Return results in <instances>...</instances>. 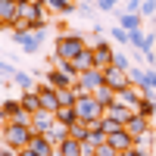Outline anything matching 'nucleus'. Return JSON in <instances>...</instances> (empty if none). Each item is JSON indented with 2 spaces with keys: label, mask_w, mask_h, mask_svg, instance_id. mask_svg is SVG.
<instances>
[{
  "label": "nucleus",
  "mask_w": 156,
  "mask_h": 156,
  "mask_svg": "<svg viewBox=\"0 0 156 156\" xmlns=\"http://www.w3.org/2000/svg\"><path fill=\"white\" fill-rule=\"evenodd\" d=\"M150 128H153V119H147V115H140V112H134L131 119L125 122V131L131 137H140L144 131H150Z\"/></svg>",
  "instance_id": "nucleus-13"
},
{
  "label": "nucleus",
  "mask_w": 156,
  "mask_h": 156,
  "mask_svg": "<svg viewBox=\"0 0 156 156\" xmlns=\"http://www.w3.org/2000/svg\"><path fill=\"white\" fill-rule=\"evenodd\" d=\"M31 125H25V122H3V131H0V140H3L6 147L12 150H22V147H28V140H31Z\"/></svg>",
  "instance_id": "nucleus-2"
},
{
  "label": "nucleus",
  "mask_w": 156,
  "mask_h": 156,
  "mask_svg": "<svg viewBox=\"0 0 156 156\" xmlns=\"http://www.w3.org/2000/svg\"><path fill=\"white\" fill-rule=\"evenodd\" d=\"M125 12H140V0H128V3H125Z\"/></svg>",
  "instance_id": "nucleus-39"
},
{
  "label": "nucleus",
  "mask_w": 156,
  "mask_h": 156,
  "mask_svg": "<svg viewBox=\"0 0 156 156\" xmlns=\"http://www.w3.org/2000/svg\"><path fill=\"white\" fill-rule=\"evenodd\" d=\"M0 131H3V125H0Z\"/></svg>",
  "instance_id": "nucleus-49"
},
{
  "label": "nucleus",
  "mask_w": 156,
  "mask_h": 156,
  "mask_svg": "<svg viewBox=\"0 0 156 156\" xmlns=\"http://www.w3.org/2000/svg\"><path fill=\"white\" fill-rule=\"evenodd\" d=\"M153 128H156V109H153Z\"/></svg>",
  "instance_id": "nucleus-45"
},
{
  "label": "nucleus",
  "mask_w": 156,
  "mask_h": 156,
  "mask_svg": "<svg viewBox=\"0 0 156 156\" xmlns=\"http://www.w3.org/2000/svg\"><path fill=\"white\" fill-rule=\"evenodd\" d=\"M53 115H56V122H62V125H75L78 122V109L75 106H59Z\"/></svg>",
  "instance_id": "nucleus-25"
},
{
  "label": "nucleus",
  "mask_w": 156,
  "mask_h": 156,
  "mask_svg": "<svg viewBox=\"0 0 156 156\" xmlns=\"http://www.w3.org/2000/svg\"><path fill=\"white\" fill-rule=\"evenodd\" d=\"M94 125H100L103 131H106V137H109L112 131H119V128H125L122 122H115V119H109V115H103V119H100V122H94Z\"/></svg>",
  "instance_id": "nucleus-33"
},
{
  "label": "nucleus",
  "mask_w": 156,
  "mask_h": 156,
  "mask_svg": "<svg viewBox=\"0 0 156 156\" xmlns=\"http://www.w3.org/2000/svg\"><path fill=\"white\" fill-rule=\"evenodd\" d=\"M28 147H31L37 156H56V144H53V140H50L47 134H31Z\"/></svg>",
  "instance_id": "nucleus-14"
},
{
  "label": "nucleus",
  "mask_w": 156,
  "mask_h": 156,
  "mask_svg": "<svg viewBox=\"0 0 156 156\" xmlns=\"http://www.w3.org/2000/svg\"><path fill=\"white\" fill-rule=\"evenodd\" d=\"M0 84H6V75H3V72H0Z\"/></svg>",
  "instance_id": "nucleus-43"
},
{
  "label": "nucleus",
  "mask_w": 156,
  "mask_h": 156,
  "mask_svg": "<svg viewBox=\"0 0 156 156\" xmlns=\"http://www.w3.org/2000/svg\"><path fill=\"white\" fill-rule=\"evenodd\" d=\"M112 3H119V0H112Z\"/></svg>",
  "instance_id": "nucleus-48"
},
{
  "label": "nucleus",
  "mask_w": 156,
  "mask_h": 156,
  "mask_svg": "<svg viewBox=\"0 0 156 156\" xmlns=\"http://www.w3.org/2000/svg\"><path fill=\"white\" fill-rule=\"evenodd\" d=\"M97 156H122L115 147H109V144H103V147H97Z\"/></svg>",
  "instance_id": "nucleus-38"
},
{
  "label": "nucleus",
  "mask_w": 156,
  "mask_h": 156,
  "mask_svg": "<svg viewBox=\"0 0 156 156\" xmlns=\"http://www.w3.org/2000/svg\"><path fill=\"white\" fill-rule=\"evenodd\" d=\"M90 47H94V66H97V69L112 66V53H115V50H112V41H103V37H100V41L90 44Z\"/></svg>",
  "instance_id": "nucleus-11"
},
{
  "label": "nucleus",
  "mask_w": 156,
  "mask_h": 156,
  "mask_svg": "<svg viewBox=\"0 0 156 156\" xmlns=\"http://www.w3.org/2000/svg\"><path fill=\"white\" fill-rule=\"evenodd\" d=\"M34 90H37V97H41V109H47V112H56L59 109V90L53 84L44 81V84H37Z\"/></svg>",
  "instance_id": "nucleus-10"
},
{
  "label": "nucleus",
  "mask_w": 156,
  "mask_h": 156,
  "mask_svg": "<svg viewBox=\"0 0 156 156\" xmlns=\"http://www.w3.org/2000/svg\"><path fill=\"white\" fill-rule=\"evenodd\" d=\"M106 115H109V119H115V122H122V125H125V122H128V119L134 115V109L115 100V103H109V106H106Z\"/></svg>",
  "instance_id": "nucleus-20"
},
{
  "label": "nucleus",
  "mask_w": 156,
  "mask_h": 156,
  "mask_svg": "<svg viewBox=\"0 0 156 156\" xmlns=\"http://www.w3.org/2000/svg\"><path fill=\"white\" fill-rule=\"evenodd\" d=\"M16 19H19V3H16V0H0V22H6L12 28Z\"/></svg>",
  "instance_id": "nucleus-18"
},
{
  "label": "nucleus",
  "mask_w": 156,
  "mask_h": 156,
  "mask_svg": "<svg viewBox=\"0 0 156 156\" xmlns=\"http://www.w3.org/2000/svg\"><path fill=\"white\" fill-rule=\"evenodd\" d=\"M19 156H37V153H34L31 147H22V150H19Z\"/></svg>",
  "instance_id": "nucleus-42"
},
{
  "label": "nucleus",
  "mask_w": 156,
  "mask_h": 156,
  "mask_svg": "<svg viewBox=\"0 0 156 156\" xmlns=\"http://www.w3.org/2000/svg\"><path fill=\"white\" fill-rule=\"evenodd\" d=\"M112 66H119V69H125V72H128V69L134 66V62L128 59V53H125V50H115V53H112Z\"/></svg>",
  "instance_id": "nucleus-34"
},
{
  "label": "nucleus",
  "mask_w": 156,
  "mask_h": 156,
  "mask_svg": "<svg viewBox=\"0 0 156 156\" xmlns=\"http://www.w3.org/2000/svg\"><path fill=\"white\" fill-rule=\"evenodd\" d=\"M128 78H131V84L140 87V90H156V69H147V66H134L128 69Z\"/></svg>",
  "instance_id": "nucleus-6"
},
{
  "label": "nucleus",
  "mask_w": 156,
  "mask_h": 156,
  "mask_svg": "<svg viewBox=\"0 0 156 156\" xmlns=\"http://www.w3.org/2000/svg\"><path fill=\"white\" fill-rule=\"evenodd\" d=\"M87 131H90V122H84V119H78L75 125H69V134L78 137V140H87Z\"/></svg>",
  "instance_id": "nucleus-29"
},
{
  "label": "nucleus",
  "mask_w": 156,
  "mask_h": 156,
  "mask_svg": "<svg viewBox=\"0 0 156 156\" xmlns=\"http://www.w3.org/2000/svg\"><path fill=\"white\" fill-rule=\"evenodd\" d=\"M16 3H28V0H16Z\"/></svg>",
  "instance_id": "nucleus-46"
},
{
  "label": "nucleus",
  "mask_w": 156,
  "mask_h": 156,
  "mask_svg": "<svg viewBox=\"0 0 156 156\" xmlns=\"http://www.w3.org/2000/svg\"><path fill=\"white\" fill-rule=\"evenodd\" d=\"M144 28H137V31H128V50H140L144 47Z\"/></svg>",
  "instance_id": "nucleus-31"
},
{
  "label": "nucleus",
  "mask_w": 156,
  "mask_h": 156,
  "mask_svg": "<svg viewBox=\"0 0 156 156\" xmlns=\"http://www.w3.org/2000/svg\"><path fill=\"white\" fill-rule=\"evenodd\" d=\"M100 84H106V81H103V69H87V72H78L75 90H78V94H94Z\"/></svg>",
  "instance_id": "nucleus-7"
},
{
  "label": "nucleus",
  "mask_w": 156,
  "mask_h": 156,
  "mask_svg": "<svg viewBox=\"0 0 156 156\" xmlns=\"http://www.w3.org/2000/svg\"><path fill=\"white\" fill-rule=\"evenodd\" d=\"M53 122H56V115H53V112L37 109V112L31 115V131H34V134H47L50 128H53Z\"/></svg>",
  "instance_id": "nucleus-12"
},
{
  "label": "nucleus",
  "mask_w": 156,
  "mask_h": 156,
  "mask_svg": "<svg viewBox=\"0 0 156 156\" xmlns=\"http://www.w3.org/2000/svg\"><path fill=\"white\" fill-rule=\"evenodd\" d=\"M9 37H12V44H19L25 53H37L44 44V37H47V25H41V28H34V31H16V28H9Z\"/></svg>",
  "instance_id": "nucleus-4"
},
{
  "label": "nucleus",
  "mask_w": 156,
  "mask_h": 156,
  "mask_svg": "<svg viewBox=\"0 0 156 156\" xmlns=\"http://www.w3.org/2000/svg\"><path fill=\"white\" fill-rule=\"evenodd\" d=\"M84 47H90L84 41V34H78V31H59L56 41H53V53L62 56V59H75Z\"/></svg>",
  "instance_id": "nucleus-1"
},
{
  "label": "nucleus",
  "mask_w": 156,
  "mask_h": 156,
  "mask_svg": "<svg viewBox=\"0 0 156 156\" xmlns=\"http://www.w3.org/2000/svg\"><path fill=\"white\" fill-rule=\"evenodd\" d=\"M75 100H78V90L75 87H62L59 90V106H75Z\"/></svg>",
  "instance_id": "nucleus-32"
},
{
  "label": "nucleus",
  "mask_w": 156,
  "mask_h": 156,
  "mask_svg": "<svg viewBox=\"0 0 156 156\" xmlns=\"http://www.w3.org/2000/svg\"><path fill=\"white\" fill-rule=\"evenodd\" d=\"M19 100H22V106L28 109L31 115L41 109V97H37V90H22V97H19Z\"/></svg>",
  "instance_id": "nucleus-24"
},
{
  "label": "nucleus",
  "mask_w": 156,
  "mask_h": 156,
  "mask_svg": "<svg viewBox=\"0 0 156 156\" xmlns=\"http://www.w3.org/2000/svg\"><path fill=\"white\" fill-rule=\"evenodd\" d=\"M72 66H75L78 72H87V69H97V66H94V47H84L81 53H78V56L72 59Z\"/></svg>",
  "instance_id": "nucleus-21"
},
{
  "label": "nucleus",
  "mask_w": 156,
  "mask_h": 156,
  "mask_svg": "<svg viewBox=\"0 0 156 156\" xmlns=\"http://www.w3.org/2000/svg\"><path fill=\"white\" fill-rule=\"evenodd\" d=\"M47 9H50V16L66 19L72 12H78V0H47Z\"/></svg>",
  "instance_id": "nucleus-15"
},
{
  "label": "nucleus",
  "mask_w": 156,
  "mask_h": 156,
  "mask_svg": "<svg viewBox=\"0 0 156 156\" xmlns=\"http://www.w3.org/2000/svg\"><path fill=\"white\" fill-rule=\"evenodd\" d=\"M150 156H156V150H153V153H150Z\"/></svg>",
  "instance_id": "nucleus-47"
},
{
  "label": "nucleus",
  "mask_w": 156,
  "mask_h": 156,
  "mask_svg": "<svg viewBox=\"0 0 156 156\" xmlns=\"http://www.w3.org/2000/svg\"><path fill=\"white\" fill-rule=\"evenodd\" d=\"M12 81H16L22 90H34V87H37L34 78H31V72H19V69H16V72H12Z\"/></svg>",
  "instance_id": "nucleus-26"
},
{
  "label": "nucleus",
  "mask_w": 156,
  "mask_h": 156,
  "mask_svg": "<svg viewBox=\"0 0 156 156\" xmlns=\"http://www.w3.org/2000/svg\"><path fill=\"white\" fill-rule=\"evenodd\" d=\"M56 156H81V140L78 137H62L59 144H56Z\"/></svg>",
  "instance_id": "nucleus-17"
},
{
  "label": "nucleus",
  "mask_w": 156,
  "mask_h": 156,
  "mask_svg": "<svg viewBox=\"0 0 156 156\" xmlns=\"http://www.w3.org/2000/svg\"><path fill=\"white\" fill-rule=\"evenodd\" d=\"M112 41L122 44V47H128V31L122 28V25H112Z\"/></svg>",
  "instance_id": "nucleus-35"
},
{
  "label": "nucleus",
  "mask_w": 156,
  "mask_h": 156,
  "mask_svg": "<svg viewBox=\"0 0 156 156\" xmlns=\"http://www.w3.org/2000/svg\"><path fill=\"white\" fill-rule=\"evenodd\" d=\"M87 144H90V147H103V144H106V131H103L100 125H90V131H87Z\"/></svg>",
  "instance_id": "nucleus-27"
},
{
  "label": "nucleus",
  "mask_w": 156,
  "mask_h": 156,
  "mask_svg": "<svg viewBox=\"0 0 156 156\" xmlns=\"http://www.w3.org/2000/svg\"><path fill=\"white\" fill-rule=\"evenodd\" d=\"M94 97L103 103V106H109V103H115V90H112L109 84H100V87L94 90Z\"/></svg>",
  "instance_id": "nucleus-28"
},
{
  "label": "nucleus",
  "mask_w": 156,
  "mask_h": 156,
  "mask_svg": "<svg viewBox=\"0 0 156 156\" xmlns=\"http://www.w3.org/2000/svg\"><path fill=\"white\" fill-rule=\"evenodd\" d=\"M115 100L119 103H125V106H131V109H137V100H140V87H125V90H119V94H115Z\"/></svg>",
  "instance_id": "nucleus-22"
},
{
  "label": "nucleus",
  "mask_w": 156,
  "mask_h": 156,
  "mask_svg": "<svg viewBox=\"0 0 156 156\" xmlns=\"http://www.w3.org/2000/svg\"><path fill=\"white\" fill-rule=\"evenodd\" d=\"M0 156H19V150H12V147L3 144V147H0Z\"/></svg>",
  "instance_id": "nucleus-40"
},
{
  "label": "nucleus",
  "mask_w": 156,
  "mask_h": 156,
  "mask_svg": "<svg viewBox=\"0 0 156 156\" xmlns=\"http://www.w3.org/2000/svg\"><path fill=\"white\" fill-rule=\"evenodd\" d=\"M3 122H25V125H31V112L22 106L19 97H9V100L0 103V125Z\"/></svg>",
  "instance_id": "nucleus-5"
},
{
  "label": "nucleus",
  "mask_w": 156,
  "mask_h": 156,
  "mask_svg": "<svg viewBox=\"0 0 156 156\" xmlns=\"http://www.w3.org/2000/svg\"><path fill=\"white\" fill-rule=\"evenodd\" d=\"M150 50H156V28L144 37V47H140V53H150Z\"/></svg>",
  "instance_id": "nucleus-36"
},
{
  "label": "nucleus",
  "mask_w": 156,
  "mask_h": 156,
  "mask_svg": "<svg viewBox=\"0 0 156 156\" xmlns=\"http://www.w3.org/2000/svg\"><path fill=\"white\" fill-rule=\"evenodd\" d=\"M115 22H119L125 31H137L140 25H144V16H140V12H115Z\"/></svg>",
  "instance_id": "nucleus-19"
},
{
  "label": "nucleus",
  "mask_w": 156,
  "mask_h": 156,
  "mask_svg": "<svg viewBox=\"0 0 156 156\" xmlns=\"http://www.w3.org/2000/svg\"><path fill=\"white\" fill-rule=\"evenodd\" d=\"M75 109H78V119H84V122H100L103 115H106V106L94 97V94H78V100H75Z\"/></svg>",
  "instance_id": "nucleus-3"
},
{
  "label": "nucleus",
  "mask_w": 156,
  "mask_h": 156,
  "mask_svg": "<svg viewBox=\"0 0 156 156\" xmlns=\"http://www.w3.org/2000/svg\"><path fill=\"white\" fill-rule=\"evenodd\" d=\"M0 72H9V75H12V72H16V69H12L9 62H3V59H0Z\"/></svg>",
  "instance_id": "nucleus-41"
},
{
  "label": "nucleus",
  "mask_w": 156,
  "mask_h": 156,
  "mask_svg": "<svg viewBox=\"0 0 156 156\" xmlns=\"http://www.w3.org/2000/svg\"><path fill=\"white\" fill-rule=\"evenodd\" d=\"M106 144H109V147H115L119 153H125V150H131V147H134V137L128 134L125 128H119V131H112V134L106 137Z\"/></svg>",
  "instance_id": "nucleus-16"
},
{
  "label": "nucleus",
  "mask_w": 156,
  "mask_h": 156,
  "mask_svg": "<svg viewBox=\"0 0 156 156\" xmlns=\"http://www.w3.org/2000/svg\"><path fill=\"white\" fill-rule=\"evenodd\" d=\"M47 137L53 140V144H59L62 137H69V125H62V122H53V128L47 131Z\"/></svg>",
  "instance_id": "nucleus-30"
},
{
  "label": "nucleus",
  "mask_w": 156,
  "mask_h": 156,
  "mask_svg": "<svg viewBox=\"0 0 156 156\" xmlns=\"http://www.w3.org/2000/svg\"><path fill=\"white\" fill-rule=\"evenodd\" d=\"M134 147H137V150L153 153V150H156V128H150V131H144L140 137H134Z\"/></svg>",
  "instance_id": "nucleus-23"
},
{
  "label": "nucleus",
  "mask_w": 156,
  "mask_h": 156,
  "mask_svg": "<svg viewBox=\"0 0 156 156\" xmlns=\"http://www.w3.org/2000/svg\"><path fill=\"white\" fill-rule=\"evenodd\" d=\"M44 81H47V84H53L56 90H62V87H75L78 75H75V72H62V69H56V66H50L47 75H44Z\"/></svg>",
  "instance_id": "nucleus-9"
},
{
  "label": "nucleus",
  "mask_w": 156,
  "mask_h": 156,
  "mask_svg": "<svg viewBox=\"0 0 156 156\" xmlns=\"http://www.w3.org/2000/svg\"><path fill=\"white\" fill-rule=\"evenodd\" d=\"M103 81H106L115 94H119V90H125V87H131V78H128V72L119 69V66H106V69H103Z\"/></svg>",
  "instance_id": "nucleus-8"
},
{
  "label": "nucleus",
  "mask_w": 156,
  "mask_h": 156,
  "mask_svg": "<svg viewBox=\"0 0 156 156\" xmlns=\"http://www.w3.org/2000/svg\"><path fill=\"white\" fill-rule=\"evenodd\" d=\"M6 28H9V25H6V22H0V31H6Z\"/></svg>",
  "instance_id": "nucleus-44"
},
{
  "label": "nucleus",
  "mask_w": 156,
  "mask_h": 156,
  "mask_svg": "<svg viewBox=\"0 0 156 156\" xmlns=\"http://www.w3.org/2000/svg\"><path fill=\"white\" fill-rule=\"evenodd\" d=\"M140 16H156V0H140Z\"/></svg>",
  "instance_id": "nucleus-37"
}]
</instances>
